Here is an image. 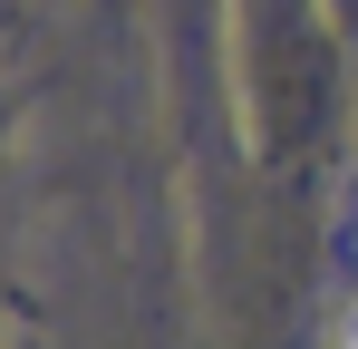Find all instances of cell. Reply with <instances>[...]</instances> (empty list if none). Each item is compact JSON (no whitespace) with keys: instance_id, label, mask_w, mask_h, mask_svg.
<instances>
[{"instance_id":"cell-1","label":"cell","mask_w":358,"mask_h":349,"mask_svg":"<svg viewBox=\"0 0 358 349\" xmlns=\"http://www.w3.org/2000/svg\"><path fill=\"white\" fill-rule=\"evenodd\" d=\"M339 349H358V310H349V330H339Z\"/></svg>"}]
</instances>
